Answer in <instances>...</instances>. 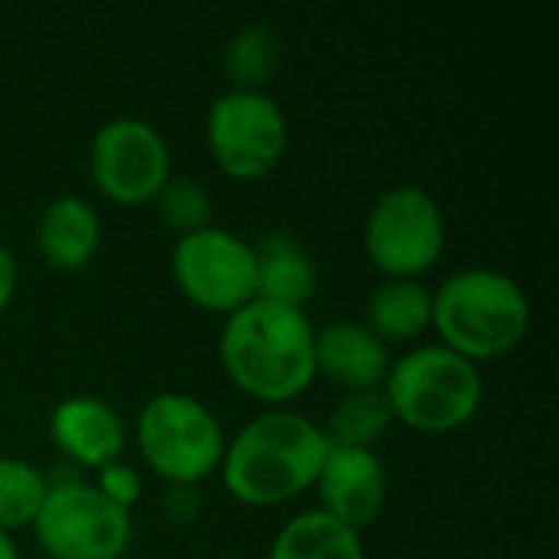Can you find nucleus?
Returning a JSON list of instances; mask_svg holds the SVG:
<instances>
[{"instance_id":"f257e3e1","label":"nucleus","mask_w":559,"mask_h":559,"mask_svg":"<svg viewBox=\"0 0 559 559\" xmlns=\"http://www.w3.org/2000/svg\"><path fill=\"white\" fill-rule=\"evenodd\" d=\"M219 364L246 396L282 409L318 380L314 324L298 308L255 298L226 314Z\"/></svg>"},{"instance_id":"f03ea898","label":"nucleus","mask_w":559,"mask_h":559,"mask_svg":"<svg viewBox=\"0 0 559 559\" xmlns=\"http://www.w3.org/2000/svg\"><path fill=\"white\" fill-rule=\"evenodd\" d=\"M321 426L292 409H269L226 439L219 475L246 508H282L314 488L328 459Z\"/></svg>"},{"instance_id":"7ed1b4c3","label":"nucleus","mask_w":559,"mask_h":559,"mask_svg":"<svg viewBox=\"0 0 559 559\" xmlns=\"http://www.w3.org/2000/svg\"><path fill=\"white\" fill-rule=\"evenodd\" d=\"M531 328V298L518 278L488 265L455 269L432 288V331L439 344L472 364L521 347Z\"/></svg>"},{"instance_id":"20e7f679","label":"nucleus","mask_w":559,"mask_h":559,"mask_svg":"<svg viewBox=\"0 0 559 559\" xmlns=\"http://www.w3.org/2000/svg\"><path fill=\"white\" fill-rule=\"evenodd\" d=\"M380 390L393 409V423L439 436L475 419L481 409L485 380L478 364L436 341L409 347L396 357Z\"/></svg>"},{"instance_id":"39448f33","label":"nucleus","mask_w":559,"mask_h":559,"mask_svg":"<svg viewBox=\"0 0 559 559\" xmlns=\"http://www.w3.org/2000/svg\"><path fill=\"white\" fill-rule=\"evenodd\" d=\"M144 465L167 485H200L219 472L226 432L216 413L190 393H154L134 423Z\"/></svg>"},{"instance_id":"423d86ee","label":"nucleus","mask_w":559,"mask_h":559,"mask_svg":"<svg viewBox=\"0 0 559 559\" xmlns=\"http://www.w3.org/2000/svg\"><path fill=\"white\" fill-rule=\"evenodd\" d=\"M364 252L383 278H419L445 252V213L419 183L386 187L364 223Z\"/></svg>"},{"instance_id":"0eeeda50","label":"nucleus","mask_w":559,"mask_h":559,"mask_svg":"<svg viewBox=\"0 0 559 559\" xmlns=\"http://www.w3.org/2000/svg\"><path fill=\"white\" fill-rule=\"evenodd\" d=\"M33 531L49 559H121L134 537L131 511L111 504L79 475L49 481Z\"/></svg>"},{"instance_id":"6e6552de","label":"nucleus","mask_w":559,"mask_h":559,"mask_svg":"<svg viewBox=\"0 0 559 559\" xmlns=\"http://www.w3.org/2000/svg\"><path fill=\"white\" fill-rule=\"evenodd\" d=\"M206 147L233 180L269 177L288 147V118L269 92L226 88L206 108Z\"/></svg>"},{"instance_id":"1a4fd4ad","label":"nucleus","mask_w":559,"mask_h":559,"mask_svg":"<svg viewBox=\"0 0 559 559\" xmlns=\"http://www.w3.org/2000/svg\"><path fill=\"white\" fill-rule=\"evenodd\" d=\"M170 275L183 298L203 311L233 314L236 308L255 301L252 242L226 226L177 236L170 249Z\"/></svg>"},{"instance_id":"9d476101","label":"nucleus","mask_w":559,"mask_h":559,"mask_svg":"<svg viewBox=\"0 0 559 559\" xmlns=\"http://www.w3.org/2000/svg\"><path fill=\"white\" fill-rule=\"evenodd\" d=\"M88 174L95 187L121 206L151 203L170 177L167 138L144 118L118 115L98 124L88 144Z\"/></svg>"},{"instance_id":"9b49d317","label":"nucleus","mask_w":559,"mask_h":559,"mask_svg":"<svg viewBox=\"0 0 559 559\" xmlns=\"http://www.w3.org/2000/svg\"><path fill=\"white\" fill-rule=\"evenodd\" d=\"M321 511L350 531H367L386 508L390 478L386 465L373 449H341L331 445L314 481Z\"/></svg>"},{"instance_id":"f8f14e48","label":"nucleus","mask_w":559,"mask_h":559,"mask_svg":"<svg viewBox=\"0 0 559 559\" xmlns=\"http://www.w3.org/2000/svg\"><path fill=\"white\" fill-rule=\"evenodd\" d=\"M49 439L75 468L98 472L108 462L121 459L128 429H124L121 413L111 403L92 393H72L52 406Z\"/></svg>"},{"instance_id":"ddd939ff","label":"nucleus","mask_w":559,"mask_h":559,"mask_svg":"<svg viewBox=\"0 0 559 559\" xmlns=\"http://www.w3.org/2000/svg\"><path fill=\"white\" fill-rule=\"evenodd\" d=\"M390 364V347L364 321L337 318L314 328V370L344 393L380 390Z\"/></svg>"},{"instance_id":"4468645a","label":"nucleus","mask_w":559,"mask_h":559,"mask_svg":"<svg viewBox=\"0 0 559 559\" xmlns=\"http://www.w3.org/2000/svg\"><path fill=\"white\" fill-rule=\"evenodd\" d=\"M102 242V219L95 206L75 193L52 197L36 219V249L56 272L85 269Z\"/></svg>"},{"instance_id":"2eb2a0df","label":"nucleus","mask_w":559,"mask_h":559,"mask_svg":"<svg viewBox=\"0 0 559 559\" xmlns=\"http://www.w3.org/2000/svg\"><path fill=\"white\" fill-rule=\"evenodd\" d=\"M255 252V298L298 308L318 295L321 275L311 259V252L288 233H265L259 242H252Z\"/></svg>"},{"instance_id":"dca6fc26","label":"nucleus","mask_w":559,"mask_h":559,"mask_svg":"<svg viewBox=\"0 0 559 559\" xmlns=\"http://www.w3.org/2000/svg\"><path fill=\"white\" fill-rule=\"evenodd\" d=\"M364 324L386 347L419 341L432 328V292L419 278H383L367 295Z\"/></svg>"},{"instance_id":"f3484780","label":"nucleus","mask_w":559,"mask_h":559,"mask_svg":"<svg viewBox=\"0 0 559 559\" xmlns=\"http://www.w3.org/2000/svg\"><path fill=\"white\" fill-rule=\"evenodd\" d=\"M269 559H367V554L357 531L344 527L321 508H311L282 524Z\"/></svg>"},{"instance_id":"a211bd4d","label":"nucleus","mask_w":559,"mask_h":559,"mask_svg":"<svg viewBox=\"0 0 559 559\" xmlns=\"http://www.w3.org/2000/svg\"><path fill=\"white\" fill-rule=\"evenodd\" d=\"M219 62L229 79V88L265 92V82L275 75L282 62V36L272 23H262V20L242 23L226 39Z\"/></svg>"},{"instance_id":"6ab92c4d","label":"nucleus","mask_w":559,"mask_h":559,"mask_svg":"<svg viewBox=\"0 0 559 559\" xmlns=\"http://www.w3.org/2000/svg\"><path fill=\"white\" fill-rule=\"evenodd\" d=\"M393 426V409L383 396V390H357L341 393V400L331 406L321 432L328 445L341 449H373L386 429Z\"/></svg>"},{"instance_id":"aec40b11","label":"nucleus","mask_w":559,"mask_h":559,"mask_svg":"<svg viewBox=\"0 0 559 559\" xmlns=\"http://www.w3.org/2000/svg\"><path fill=\"white\" fill-rule=\"evenodd\" d=\"M49 491V478L26 459L0 455V531L33 527Z\"/></svg>"},{"instance_id":"412c9836","label":"nucleus","mask_w":559,"mask_h":559,"mask_svg":"<svg viewBox=\"0 0 559 559\" xmlns=\"http://www.w3.org/2000/svg\"><path fill=\"white\" fill-rule=\"evenodd\" d=\"M151 203H154L157 219L167 229H174L177 236H190V233L213 226V200H210L206 187L193 177H174L170 174Z\"/></svg>"},{"instance_id":"4be33fe9","label":"nucleus","mask_w":559,"mask_h":559,"mask_svg":"<svg viewBox=\"0 0 559 559\" xmlns=\"http://www.w3.org/2000/svg\"><path fill=\"white\" fill-rule=\"evenodd\" d=\"M111 504H118V508H124V511H131L138 501H141V491H144V485H141V475L128 465V462H108L105 468H98V478L92 481Z\"/></svg>"},{"instance_id":"5701e85b","label":"nucleus","mask_w":559,"mask_h":559,"mask_svg":"<svg viewBox=\"0 0 559 559\" xmlns=\"http://www.w3.org/2000/svg\"><path fill=\"white\" fill-rule=\"evenodd\" d=\"M160 511L174 527H187L200 514V495L193 485H167L160 495Z\"/></svg>"},{"instance_id":"b1692460","label":"nucleus","mask_w":559,"mask_h":559,"mask_svg":"<svg viewBox=\"0 0 559 559\" xmlns=\"http://www.w3.org/2000/svg\"><path fill=\"white\" fill-rule=\"evenodd\" d=\"M13 292H16V259H13L10 246L0 242V314L10 308Z\"/></svg>"},{"instance_id":"393cba45","label":"nucleus","mask_w":559,"mask_h":559,"mask_svg":"<svg viewBox=\"0 0 559 559\" xmlns=\"http://www.w3.org/2000/svg\"><path fill=\"white\" fill-rule=\"evenodd\" d=\"M0 559H20L13 537H10V534H3V531H0Z\"/></svg>"},{"instance_id":"a878e982","label":"nucleus","mask_w":559,"mask_h":559,"mask_svg":"<svg viewBox=\"0 0 559 559\" xmlns=\"http://www.w3.org/2000/svg\"><path fill=\"white\" fill-rule=\"evenodd\" d=\"M36 559H49V557H36Z\"/></svg>"}]
</instances>
